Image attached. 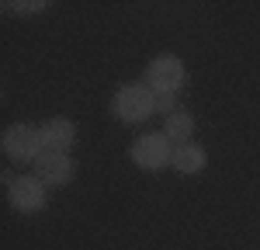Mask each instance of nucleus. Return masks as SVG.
<instances>
[{"label": "nucleus", "instance_id": "nucleus-1", "mask_svg": "<svg viewBox=\"0 0 260 250\" xmlns=\"http://www.w3.org/2000/svg\"><path fill=\"white\" fill-rule=\"evenodd\" d=\"M115 118H121L125 125H139L146 118L156 115V94L146 87V83H125L115 90V101H111Z\"/></svg>", "mask_w": 260, "mask_h": 250}, {"label": "nucleus", "instance_id": "nucleus-2", "mask_svg": "<svg viewBox=\"0 0 260 250\" xmlns=\"http://www.w3.org/2000/svg\"><path fill=\"white\" fill-rule=\"evenodd\" d=\"M184 63L177 56H156V59L146 66V87L156 94V98H174L180 87H184Z\"/></svg>", "mask_w": 260, "mask_h": 250}, {"label": "nucleus", "instance_id": "nucleus-3", "mask_svg": "<svg viewBox=\"0 0 260 250\" xmlns=\"http://www.w3.org/2000/svg\"><path fill=\"white\" fill-rule=\"evenodd\" d=\"M128 153H132V164L142 167V170H163L174 157V143L163 132H142Z\"/></svg>", "mask_w": 260, "mask_h": 250}, {"label": "nucleus", "instance_id": "nucleus-4", "mask_svg": "<svg viewBox=\"0 0 260 250\" xmlns=\"http://www.w3.org/2000/svg\"><path fill=\"white\" fill-rule=\"evenodd\" d=\"M4 153L14 160V164H35L42 157V139H39V129H31V125H11L7 132H4Z\"/></svg>", "mask_w": 260, "mask_h": 250}, {"label": "nucleus", "instance_id": "nucleus-5", "mask_svg": "<svg viewBox=\"0 0 260 250\" xmlns=\"http://www.w3.org/2000/svg\"><path fill=\"white\" fill-rule=\"evenodd\" d=\"M7 202L21 215H35L45 208V184L39 177H7Z\"/></svg>", "mask_w": 260, "mask_h": 250}, {"label": "nucleus", "instance_id": "nucleus-6", "mask_svg": "<svg viewBox=\"0 0 260 250\" xmlns=\"http://www.w3.org/2000/svg\"><path fill=\"white\" fill-rule=\"evenodd\" d=\"M42 153H70V146L77 143V125L70 118H49L39 125Z\"/></svg>", "mask_w": 260, "mask_h": 250}, {"label": "nucleus", "instance_id": "nucleus-7", "mask_svg": "<svg viewBox=\"0 0 260 250\" xmlns=\"http://www.w3.org/2000/svg\"><path fill=\"white\" fill-rule=\"evenodd\" d=\"M35 177L42 184H52V188H62L73 181V160L70 153H42L35 160Z\"/></svg>", "mask_w": 260, "mask_h": 250}, {"label": "nucleus", "instance_id": "nucleus-8", "mask_svg": "<svg viewBox=\"0 0 260 250\" xmlns=\"http://www.w3.org/2000/svg\"><path fill=\"white\" fill-rule=\"evenodd\" d=\"M170 167H174L177 174H201V170H205V149H201V146H194V143L174 146Z\"/></svg>", "mask_w": 260, "mask_h": 250}, {"label": "nucleus", "instance_id": "nucleus-9", "mask_svg": "<svg viewBox=\"0 0 260 250\" xmlns=\"http://www.w3.org/2000/svg\"><path fill=\"white\" fill-rule=\"evenodd\" d=\"M191 132H194V118H191V111H174V115H167L163 136H167L174 146L191 143Z\"/></svg>", "mask_w": 260, "mask_h": 250}, {"label": "nucleus", "instance_id": "nucleus-10", "mask_svg": "<svg viewBox=\"0 0 260 250\" xmlns=\"http://www.w3.org/2000/svg\"><path fill=\"white\" fill-rule=\"evenodd\" d=\"M45 4H18V0H11L7 4V11H42Z\"/></svg>", "mask_w": 260, "mask_h": 250}]
</instances>
